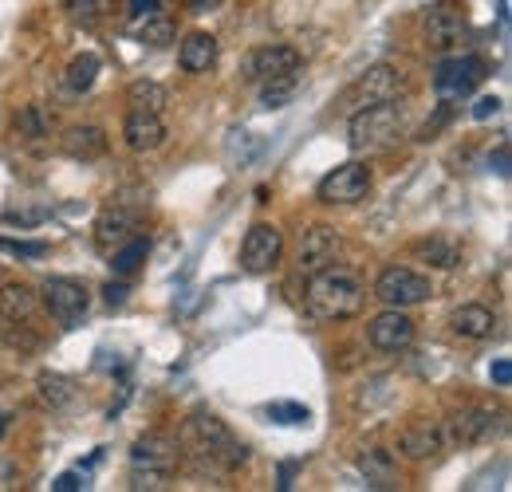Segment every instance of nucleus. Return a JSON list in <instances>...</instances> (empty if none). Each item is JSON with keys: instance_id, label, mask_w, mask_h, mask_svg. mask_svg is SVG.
I'll use <instances>...</instances> for the list:
<instances>
[{"instance_id": "aec40b11", "label": "nucleus", "mask_w": 512, "mask_h": 492, "mask_svg": "<svg viewBox=\"0 0 512 492\" xmlns=\"http://www.w3.org/2000/svg\"><path fill=\"white\" fill-rule=\"evenodd\" d=\"M221 56V48H217V40L209 36V32H190L186 40H182V48H178V63H182V71H190V75H205L213 63Z\"/></svg>"}, {"instance_id": "473e14b6", "label": "nucleus", "mask_w": 512, "mask_h": 492, "mask_svg": "<svg viewBox=\"0 0 512 492\" xmlns=\"http://www.w3.org/2000/svg\"><path fill=\"white\" fill-rule=\"evenodd\" d=\"M268 418L280 422V426H300V422H308L312 414H308V406H300V402H272V406H268Z\"/></svg>"}, {"instance_id": "f257e3e1", "label": "nucleus", "mask_w": 512, "mask_h": 492, "mask_svg": "<svg viewBox=\"0 0 512 492\" xmlns=\"http://www.w3.org/2000/svg\"><path fill=\"white\" fill-rule=\"evenodd\" d=\"M178 453L190 457V465L209 469V473H233L249 461V449L233 437V430L217 418V414H193L182 426L178 437Z\"/></svg>"}, {"instance_id": "f704fd0d", "label": "nucleus", "mask_w": 512, "mask_h": 492, "mask_svg": "<svg viewBox=\"0 0 512 492\" xmlns=\"http://www.w3.org/2000/svg\"><path fill=\"white\" fill-rule=\"evenodd\" d=\"M0 248L4 252H12V256H24V260H40V256H48V245L44 241H16V237H0Z\"/></svg>"}, {"instance_id": "cd10ccee", "label": "nucleus", "mask_w": 512, "mask_h": 492, "mask_svg": "<svg viewBox=\"0 0 512 492\" xmlns=\"http://www.w3.org/2000/svg\"><path fill=\"white\" fill-rule=\"evenodd\" d=\"M99 56L95 52H83V56H75V60L67 63V87L71 91H91L95 87V79H99Z\"/></svg>"}, {"instance_id": "c03bdc74", "label": "nucleus", "mask_w": 512, "mask_h": 492, "mask_svg": "<svg viewBox=\"0 0 512 492\" xmlns=\"http://www.w3.org/2000/svg\"><path fill=\"white\" fill-rule=\"evenodd\" d=\"M4 430H8V414L0 410V437H4Z\"/></svg>"}, {"instance_id": "4be33fe9", "label": "nucleus", "mask_w": 512, "mask_h": 492, "mask_svg": "<svg viewBox=\"0 0 512 492\" xmlns=\"http://www.w3.org/2000/svg\"><path fill=\"white\" fill-rule=\"evenodd\" d=\"M36 292L28 288V284H20V280H12V284H4L0 288V315L8 319V323H28L32 315H36Z\"/></svg>"}, {"instance_id": "20e7f679", "label": "nucleus", "mask_w": 512, "mask_h": 492, "mask_svg": "<svg viewBox=\"0 0 512 492\" xmlns=\"http://www.w3.org/2000/svg\"><path fill=\"white\" fill-rule=\"evenodd\" d=\"M406 130V111L386 99L375 107H363L351 115V150L359 154H375V150H390Z\"/></svg>"}, {"instance_id": "79ce46f5", "label": "nucleus", "mask_w": 512, "mask_h": 492, "mask_svg": "<svg viewBox=\"0 0 512 492\" xmlns=\"http://www.w3.org/2000/svg\"><path fill=\"white\" fill-rule=\"evenodd\" d=\"M292 473L296 465H280V489H292Z\"/></svg>"}, {"instance_id": "423d86ee", "label": "nucleus", "mask_w": 512, "mask_h": 492, "mask_svg": "<svg viewBox=\"0 0 512 492\" xmlns=\"http://www.w3.org/2000/svg\"><path fill=\"white\" fill-rule=\"evenodd\" d=\"M430 296H434L430 276H422L414 268L390 264V268H383V276L375 280V300H383L386 308H414V304H426Z\"/></svg>"}, {"instance_id": "6e6552de", "label": "nucleus", "mask_w": 512, "mask_h": 492, "mask_svg": "<svg viewBox=\"0 0 512 492\" xmlns=\"http://www.w3.org/2000/svg\"><path fill=\"white\" fill-rule=\"evenodd\" d=\"M40 296H44V308L52 311L60 323H79L87 308H91V292H87V284H79V280H67V276H52V280H44V288H40Z\"/></svg>"}, {"instance_id": "ddd939ff", "label": "nucleus", "mask_w": 512, "mask_h": 492, "mask_svg": "<svg viewBox=\"0 0 512 492\" xmlns=\"http://www.w3.org/2000/svg\"><path fill=\"white\" fill-rule=\"evenodd\" d=\"M414 319L406 315L402 308H390L383 315H375L371 319V327H367V339H371V347L375 351H386V355H394V351H406L410 343H414Z\"/></svg>"}, {"instance_id": "7c9ffc66", "label": "nucleus", "mask_w": 512, "mask_h": 492, "mask_svg": "<svg viewBox=\"0 0 512 492\" xmlns=\"http://www.w3.org/2000/svg\"><path fill=\"white\" fill-rule=\"evenodd\" d=\"M16 138H28V142L48 138V119H44L40 107H24V111L16 115Z\"/></svg>"}, {"instance_id": "4468645a", "label": "nucleus", "mask_w": 512, "mask_h": 492, "mask_svg": "<svg viewBox=\"0 0 512 492\" xmlns=\"http://www.w3.org/2000/svg\"><path fill=\"white\" fill-rule=\"evenodd\" d=\"M501 410H493V406H465V410H457L453 418H449V433H453V441H461V445H481V441H489V437H497L501 433Z\"/></svg>"}, {"instance_id": "72a5a7b5", "label": "nucleus", "mask_w": 512, "mask_h": 492, "mask_svg": "<svg viewBox=\"0 0 512 492\" xmlns=\"http://www.w3.org/2000/svg\"><path fill=\"white\" fill-rule=\"evenodd\" d=\"M48 217H52V209H44V205H40V209H28V205H24V209H4V221H8V225H20V229H36V225H44Z\"/></svg>"}, {"instance_id": "5701e85b", "label": "nucleus", "mask_w": 512, "mask_h": 492, "mask_svg": "<svg viewBox=\"0 0 512 492\" xmlns=\"http://www.w3.org/2000/svg\"><path fill=\"white\" fill-rule=\"evenodd\" d=\"M359 469H363L371 489H394V481H398V461L386 449H367L359 457Z\"/></svg>"}, {"instance_id": "6ab92c4d", "label": "nucleus", "mask_w": 512, "mask_h": 492, "mask_svg": "<svg viewBox=\"0 0 512 492\" xmlns=\"http://www.w3.org/2000/svg\"><path fill=\"white\" fill-rule=\"evenodd\" d=\"M442 445H446V433L438 430V426H430V422L406 426V430L398 433V449H402L410 461H426V457L442 453Z\"/></svg>"}, {"instance_id": "dca6fc26", "label": "nucleus", "mask_w": 512, "mask_h": 492, "mask_svg": "<svg viewBox=\"0 0 512 492\" xmlns=\"http://www.w3.org/2000/svg\"><path fill=\"white\" fill-rule=\"evenodd\" d=\"M465 36H469L465 12L449 8V4H438V8L426 12V40H430V48H438V52H457V48L465 44Z\"/></svg>"}, {"instance_id": "58836bf2", "label": "nucleus", "mask_w": 512, "mask_h": 492, "mask_svg": "<svg viewBox=\"0 0 512 492\" xmlns=\"http://www.w3.org/2000/svg\"><path fill=\"white\" fill-rule=\"evenodd\" d=\"M493 382H497V386H509V382H512V363H509V359H497V363H493Z\"/></svg>"}, {"instance_id": "a19ab883", "label": "nucleus", "mask_w": 512, "mask_h": 492, "mask_svg": "<svg viewBox=\"0 0 512 492\" xmlns=\"http://www.w3.org/2000/svg\"><path fill=\"white\" fill-rule=\"evenodd\" d=\"M182 4H186L190 12H209V8H221L225 0H182Z\"/></svg>"}, {"instance_id": "2f4dec72", "label": "nucleus", "mask_w": 512, "mask_h": 492, "mask_svg": "<svg viewBox=\"0 0 512 492\" xmlns=\"http://www.w3.org/2000/svg\"><path fill=\"white\" fill-rule=\"evenodd\" d=\"M154 16H162V0H130L127 4V28L138 32L142 24H150Z\"/></svg>"}, {"instance_id": "2eb2a0df", "label": "nucleus", "mask_w": 512, "mask_h": 492, "mask_svg": "<svg viewBox=\"0 0 512 492\" xmlns=\"http://www.w3.org/2000/svg\"><path fill=\"white\" fill-rule=\"evenodd\" d=\"M339 248H343L339 229H331V225H312V229L304 233V241H300L296 268H300L304 276H312V272H320V268H327V264H335Z\"/></svg>"}, {"instance_id": "0eeeda50", "label": "nucleus", "mask_w": 512, "mask_h": 492, "mask_svg": "<svg viewBox=\"0 0 512 492\" xmlns=\"http://www.w3.org/2000/svg\"><path fill=\"white\" fill-rule=\"evenodd\" d=\"M371 182H375V174H371L367 162H343L323 178L316 197L323 205H355V201H363L371 193Z\"/></svg>"}, {"instance_id": "a211bd4d", "label": "nucleus", "mask_w": 512, "mask_h": 492, "mask_svg": "<svg viewBox=\"0 0 512 492\" xmlns=\"http://www.w3.org/2000/svg\"><path fill=\"white\" fill-rule=\"evenodd\" d=\"M123 138L134 154H150L166 142V123L162 115H150V111H130L127 123H123Z\"/></svg>"}, {"instance_id": "b1692460", "label": "nucleus", "mask_w": 512, "mask_h": 492, "mask_svg": "<svg viewBox=\"0 0 512 492\" xmlns=\"http://www.w3.org/2000/svg\"><path fill=\"white\" fill-rule=\"evenodd\" d=\"M36 394H40V402H44L48 410H67V406L75 402V382H71L67 374L44 370V374L36 378Z\"/></svg>"}, {"instance_id": "1a4fd4ad", "label": "nucleus", "mask_w": 512, "mask_h": 492, "mask_svg": "<svg viewBox=\"0 0 512 492\" xmlns=\"http://www.w3.org/2000/svg\"><path fill=\"white\" fill-rule=\"evenodd\" d=\"M481 79H485V60H477V56H453V60L438 63L434 91L446 103H453V99H465L473 87H481Z\"/></svg>"}, {"instance_id": "412c9836", "label": "nucleus", "mask_w": 512, "mask_h": 492, "mask_svg": "<svg viewBox=\"0 0 512 492\" xmlns=\"http://www.w3.org/2000/svg\"><path fill=\"white\" fill-rule=\"evenodd\" d=\"M449 327H453L457 339H485V335H493L497 319H493V311L481 308V304H465V308L453 311Z\"/></svg>"}, {"instance_id": "bb28decb", "label": "nucleus", "mask_w": 512, "mask_h": 492, "mask_svg": "<svg viewBox=\"0 0 512 492\" xmlns=\"http://www.w3.org/2000/svg\"><path fill=\"white\" fill-rule=\"evenodd\" d=\"M146 256H150V241L146 237H130L127 245H119L111 252V268H115V276H134L146 264Z\"/></svg>"}, {"instance_id": "37998d69", "label": "nucleus", "mask_w": 512, "mask_h": 492, "mask_svg": "<svg viewBox=\"0 0 512 492\" xmlns=\"http://www.w3.org/2000/svg\"><path fill=\"white\" fill-rule=\"evenodd\" d=\"M497 174H509V150L505 146L497 150Z\"/></svg>"}, {"instance_id": "f8f14e48", "label": "nucleus", "mask_w": 512, "mask_h": 492, "mask_svg": "<svg viewBox=\"0 0 512 492\" xmlns=\"http://www.w3.org/2000/svg\"><path fill=\"white\" fill-rule=\"evenodd\" d=\"M142 233V213L130 205H107L95 221V245L103 252H115L119 245H127L130 237Z\"/></svg>"}, {"instance_id": "e433bc0d", "label": "nucleus", "mask_w": 512, "mask_h": 492, "mask_svg": "<svg viewBox=\"0 0 512 492\" xmlns=\"http://www.w3.org/2000/svg\"><path fill=\"white\" fill-rule=\"evenodd\" d=\"M103 296H107V304H111V308H119V304H127L130 288L127 284H115V280H111V284L103 288Z\"/></svg>"}, {"instance_id": "9b49d317", "label": "nucleus", "mask_w": 512, "mask_h": 492, "mask_svg": "<svg viewBox=\"0 0 512 492\" xmlns=\"http://www.w3.org/2000/svg\"><path fill=\"white\" fill-rule=\"evenodd\" d=\"M280 256H284V233L276 225H264V221L253 225L249 237H245V245H241L245 272H272L280 264Z\"/></svg>"}, {"instance_id": "ea45409f", "label": "nucleus", "mask_w": 512, "mask_h": 492, "mask_svg": "<svg viewBox=\"0 0 512 492\" xmlns=\"http://www.w3.org/2000/svg\"><path fill=\"white\" fill-rule=\"evenodd\" d=\"M56 492H75V489H83V477L79 473H64V477H56V485H52Z\"/></svg>"}, {"instance_id": "c85d7f7f", "label": "nucleus", "mask_w": 512, "mask_h": 492, "mask_svg": "<svg viewBox=\"0 0 512 492\" xmlns=\"http://www.w3.org/2000/svg\"><path fill=\"white\" fill-rule=\"evenodd\" d=\"M414 252H418L426 264H434V268H453V264H457V245L446 241V237H430V241L414 245Z\"/></svg>"}, {"instance_id": "39448f33", "label": "nucleus", "mask_w": 512, "mask_h": 492, "mask_svg": "<svg viewBox=\"0 0 512 492\" xmlns=\"http://www.w3.org/2000/svg\"><path fill=\"white\" fill-rule=\"evenodd\" d=\"M398 91H402V71L390 67V63H375V67H367V71L335 99V111H339V115H355V111H363V107L398 99Z\"/></svg>"}, {"instance_id": "4c0bfd02", "label": "nucleus", "mask_w": 512, "mask_h": 492, "mask_svg": "<svg viewBox=\"0 0 512 492\" xmlns=\"http://www.w3.org/2000/svg\"><path fill=\"white\" fill-rule=\"evenodd\" d=\"M497 111H501V99H497V95H489V99H481V103L473 107V119H493Z\"/></svg>"}, {"instance_id": "393cba45", "label": "nucleus", "mask_w": 512, "mask_h": 492, "mask_svg": "<svg viewBox=\"0 0 512 492\" xmlns=\"http://www.w3.org/2000/svg\"><path fill=\"white\" fill-rule=\"evenodd\" d=\"M127 103H130V111H150V115H162V107L170 103V91H166L162 83H154V79H138V83H130Z\"/></svg>"}, {"instance_id": "9d476101", "label": "nucleus", "mask_w": 512, "mask_h": 492, "mask_svg": "<svg viewBox=\"0 0 512 492\" xmlns=\"http://www.w3.org/2000/svg\"><path fill=\"white\" fill-rule=\"evenodd\" d=\"M288 71H300V52L292 44H264V48H253L241 60V79L245 83H264V79H276V75H288Z\"/></svg>"}, {"instance_id": "c9c22d12", "label": "nucleus", "mask_w": 512, "mask_h": 492, "mask_svg": "<svg viewBox=\"0 0 512 492\" xmlns=\"http://www.w3.org/2000/svg\"><path fill=\"white\" fill-rule=\"evenodd\" d=\"M111 4H115V0H71V12H75L79 20H99V16L111 12Z\"/></svg>"}, {"instance_id": "f03ea898", "label": "nucleus", "mask_w": 512, "mask_h": 492, "mask_svg": "<svg viewBox=\"0 0 512 492\" xmlns=\"http://www.w3.org/2000/svg\"><path fill=\"white\" fill-rule=\"evenodd\" d=\"M363 300H367V288L351 268L327 264L320 272H312V280H308V308H312V315L327 319V323L359 315Z\"/></svg>"}, {"instance_id": "f3484780", "label": "nucleus", "mask_w": 512, "mask_h": 492, "mask_svg": "<svg viewBox=\"0 0 512 492\" xmlns=\"http://www.w3.org/2000/svg\"><path fill=\"white\" fill-rule=\"evenodd\" d=\"M60 146H64L67 158H75V162H99L111 142H107V130H103V126L79 123V126H67Z\"/></svg>"}, {"instance_id": "7ed1b4c3", "label": "nucleus", "mask_w": 512, "mask_h": 492, "mask_svg": "<svg viewBox=\"0 0 512 492\" xmlns=\"http://www.w3.org/2000/svg\"><path fill=\"white\" fill-rule=\"evenodd\" d=\"M178 441L166 433H146L130 445V481L134 489H162L178 473Z\"/></svg>"}, {"instance_id": "a878e982", "label": "nucleus", "mask_w": 512, "mask_h": 492, "mask_svg": "<svg viewBox=\"0 0 512 492\" xmlns=\"http://www.w3.org/2000/svg\"><path fill=\"white\" fill-rule=\"evenodd\" d=\"M256 87H260V103H264L268 111H276V107H284V103L300 91V71H288V75L264 79V83H256Z\"/></svg>"}, {"instance_id": "c756f323", "label": "nucleus", "mask_w": 512, "mask_h": 492, "mask_svg": "<svg viewBox=\"0 0 512 492\" xmlns=\"http://www.w3.org/2000/svg\"><path fill=\"white\" fill-rule=\"evenodd\" d=\"M134 36H138L142 44H150V48H166V44L174 40V20H170V16L162 12V16H154L150 24H142V28L134 32Z\"/></svg>"}]
</instances>
